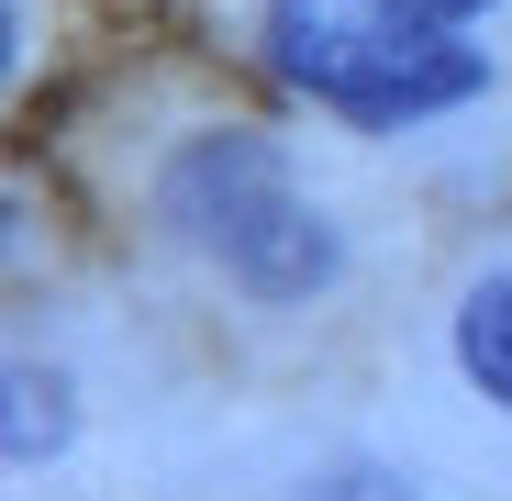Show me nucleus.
<instances>
[{"label": "nucleus", "instance_id": "nucleus-1", "mask_svg": "<svg viewBox=\"0 0 512 501\" xmlns=\"http://www.w3.org/2000/svg\"><path fill=\"white\" fill-rule=\"evenodd\" d=\"M268 67L346 123H435L490 90V56L435 0H268Z\"/></svg>", "mask_w": 512, "mask_h": 501}, {"label": "nucleus", "instance_id": "nucleus-2", "mask_svg": "<svg viewBox=\"0 0 512 501\" xmlns=\"http://www.w3.org/2000/svg\"><path fill=\"white\" fill-rule=\"evenodd\" d=\"M179 223L212 245V257L256 290V301H301V290H323L334 279V234H323V212L279 179V156H256V145H201L190 167H179Z\"/></svg>", "mask_w": 512, "mask_h": 501}, {"label": "nucleus", "instance_id": "nucleus-3", "mask_svg": "<svg viewBox=\"0 0 512 501\" xmlns=\"http://www.w3.org/2000/svg\"><path fill=\"white\" fill-rule=\"evenodd\" d=\"M457 368L512 412V268L468 279V301H457Z\"/></svg>", "mask_w": 512, "mask_h": 501}, {"label": "nucleus", "instance_id": "nucleus-4", "mask_svg": "<svg viewBox=\"0 0 512 501\" xmlns=\"http://www.w3.org/2000/svg\"><path fill=\"white\" fill-rule=\"evenodd\" d=\"M67 446V379L56 368H12V457H56Z\"/></svg>", "mask_w": 512, "mask_h": 501}, {"label": "nucleus", "instance_id": "nucleus-5", "mask_svg": "<svg viewBox=\"0 0 512 501\" xmlns=\"http://www.w3.org/2000/svg\"><path fill=\"white\" fill-rule=\"evenodd\" d=\"M435 12H457V23H468V12H490V0H435Z\"/></svg>", "mask_w": 512, "mask_h": 501}]
</instances>
